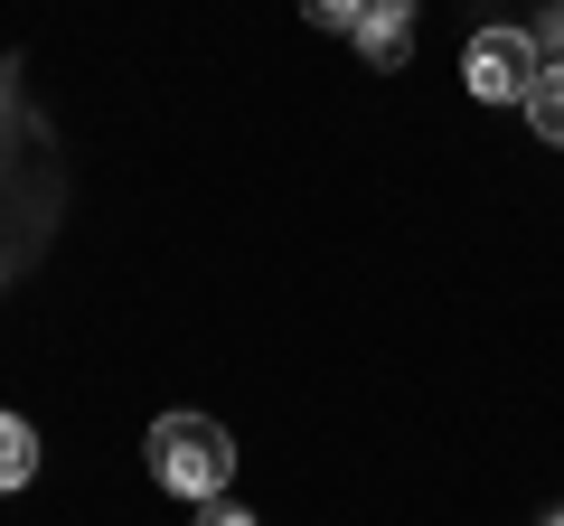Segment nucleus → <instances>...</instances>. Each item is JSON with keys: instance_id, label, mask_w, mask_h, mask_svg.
I'll use <instances>...</instances> for the list:
<instances>
[{"instance_id": "obj_1", "label": "nucleus", "mask_w": 564, "mask_h": 526, "mask_svg": "<svg viewBox=\"0 0 564 526\" xmlns=\"http://www.w3.org/2000/svg\"><path fill=\"white\" fill-rule=\"evenodd\" d=\"M141 461H151V480L170 498H226V480H236V432L217 414H161L151 442H141Z\"/></svg>"}, {"instance_id": "obj_5", "label": "nucleus", "mask_w": 564, "mask_h": 526, "mask_svg": "<svg viewBox=\"0 0 564 526\" xmlns=\"http://www.w3.org/2000/svg\"><path fill=\"white\" fill-rule=\"evenodd\" d=\"M527 122H536V142H564V66H545L536 95H527Z\"/></svg>"}, {"instance_id": "obj_7", "label": "nucleus", "mask_w": 564, "mask_h": 526, "mask_svg": "<svg viewBox=\"0 0 564 526\" xmlns=\"http://www.w3.org/2000/svg\"><path fill=\"white\" fill-rule=\"evenodd\" d=\"M188 526H254V507H236V498H198V517Z\"/></svg>"}, {"instance_id": "obj_8", "label": "nucleus", "mask_w": 564, "mask_h": 526, "mask_svg": "<svg viewBox=\"0 0 564 526\" xmlns=\"http://www.w3.org/2000/svg\"><path fill=\"white\" fill-rule=\"evenodd\" d=\"M536 47H545V66H564V0L545 10V29H536Z\"/></svg>"}, {"instance_id": "obj_6", "label": "nucleus", "mask_w": 564, "mask_h": 526, "mask_svg": "<svg viewBox=\"0 0 564 526\" xmlns=\"http://www.w3.org/2000/svg\"><path fill=\"white\" fill-rule=\"evenodd\" d=\"M302 20H311V29H358L367 0H302Z\"/></svg>"}, {"instance_id": "obj_4", "label": "nucleus", "mask_w": 564, "mask_h": 526, "mask_svg": "<svg viewBox=\"0 0 564 526\" xmlns=\"http://www.w3.org/2000/svg\"><path fill=\"white\" fill-rule=\"evenodd\" d=\"M39 480V432L20 414H0V489H29Z\"/></svg>"}, {"instance_id": "obj_2", "label": "nucleus", "mask_w": 564, "mask_h": 526, "mask_svg": "<svg viewBox=\"0 0 564 526\" xmlns=\"http://www.w3.org/2000/svg\"><path fill=\"white\" fill-rule=\"evenodd\" d=\"M462 76H470V95H480V103H527V95H536V76H545L536 29H480V39L462 47Z\"/></svg>"}, {"instance_id": "obj_3", "label": "nucleus", "mask_w": 564, "mask_h": 526, "mask_svg": "<svg viewBox=\"0 0 564 526\" xmlns=\"http://www.w3.org/2000/svg\"><path fill=\"white\" fill-rule=\"evenodd\" d=\"M358 39V57L377 66V76H395L404 57H414V0H367V20L348 29Z\"/></svg>"}, {"instance_id": "obj_9", "label": "nucleus", "mask_w": 564, "mask_h": 526, "mask_svg": "<svg viewBox=\"0 0 564 526\" xmlns=\"http://www.w3.org/2000/svg\"><path fill=\"white\" fill-rule=\"evenodd\" d=\"M545 526H564V507H555V517H545Z\"/></svg>"}]
</instances>
